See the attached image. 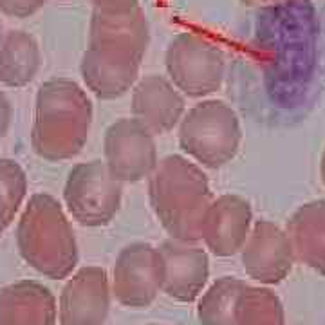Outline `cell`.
<instances>
[{"instance_id":"obj_1","label":"cell","mask_w":325,"mask_h":325,"mask_svg":"<svg viewBox=\"0 0 325 325\" xmlns=\"http://www.w3.org/2000/svg\"><path fill=\"white\" fill-rule=\"evenodd\" d=\"M316 15L307 0L267 6L255 49L269 96L278 107H295L309 90L316 67Z\"/></svg>"},{"instance_id":"obj_13","label":"cell","mask_w":325,"mask_h":325,"mask_svg":"<svg viewBox=\"0 0 325 325\" xmlns=\"http://www.w3.org/2000/svg\"><path fill=\"white\" fill-rule=\"evenodd\" d=\"M253 226V210L248 199L237 194L213 197L201 228V240L212 253L230 257L240 251Z\"/></svg>"},{"instance_id":"obj_20","label":"cell","mask_w":325,"mask_h":325,"mask_svg":"<svg viewBox=\"0 0 325 325\" xmlns=\"http://www.w3.org/2000/svg\"><path fill=\"white\" fill-rule=\"evenodd\" d=\"M27 194V175L17 161L0 159V231L11 224Z\"/></svg>"},{"instance_id":"obj_21","label":"cell","mask_w":325,"mask_h":325,"mask_svg":"<svg viewBox=\"0 0 325 325\" xmlns=\"http://www.w3.org/2000/svg\"><path fill=\"white\" fill-rule=\"evenodd\" d=\"M45 0H0V11L7 17L27 18L42 9Z\"/></svg>"},{"instance_id":"obj_2","label":"cell","mask_w":325,"mask_h":325,"mask_svg":"<svg viewBox=\"0 0 325 325\" xmlns=\"http://www.w3.org/2000/svg\"><path fill=\"white\" fill-rule=\"evenodd\" d=\"M148 45L150 27L141 6L116 13L92 9L80 62L85 89L100 100L125 96L139 80Z\"/></svg>"},{"instance_id":"obj_10","label":"cell","mask_w":325,"mask_h":325,"mask_svg":"<svg viewBox=\"0 0 325 325\" xmlns=\"http://www.w3.org/2000/svg\"><path fill=\"white\" fill-rule=\"evenodd\" d=\"M163 259L150 244H130L114 266V295L130 307H145L163 287Z\"/></svg>"},{"instance_id":"obj_12","label":"cell","mask_w":325,"mask_h":325,"mask_svg":"<svg viewBox=\"0 0 325 325\" xmlns=\"http://www.w3.org/2000/svg\"><path fill=\"white\" fill-rule=\"evenodd\" d=\"M130 110L132 118L154 136H163L181 123L186 112V98L168 76L145 74L132 87Z\"/></svg>"},{"instance_id":"obj_3","label":"cell","mask_w":325,"mask_h":325,"mask_svg":"<svg viewBox=\"0 0 325 325\" xmlns=\"http://www.w3.org/2000/svg\"><path fill=\"white\" fill-rule=\"evenodd\" d=\"M94 119L89 92L71 78H51L38 87L31 145L42 159L76 157L87 145Z\"/></svg>"},{"instance_id":"obj_24","label":"cell","mask_w":325,"mask_h":325,"mask_svg":"<svg viewBox=\"0 0 325 325\" xmlns=\"http://www.w3.org/2000/svg\"><path fill=\"white\" fill-rule=\"evenodd\" d=\"M244 6H275V4H282V2H289V0H240Z\"/></svg>"},{"instance_id":"obj_23","label":"cell","mask_w":325,"mask_h":325,"mask_svg":"<svg viewBox=\"0 0 325 325\" xmlns=\"http://www.w3.org/2000/svg\"><path fill=\"white\" fill-rule=\"evenodd\" d=\"M11 123V103L4 92H0V137L6 136Z\"/></svg>"},{"instance_id":"obj_19","label":"cell","mask_w":325,"mask_h":325,"mask_svg":"<svg viewBox=\"0 0 325 325\" xmlns=\"http://www.w3.org/2000/svg\"><path fill=\"white\" fill-rule=\"evenodd\" d=\"M246 284L237 278H222L202 296L199 316L202 325H238V309Z\"/></svg>"},{"instance_id":"obj_18","label":"cell","mask_w":325,"mask_h":325,"mask_svg":"<svg viewBox=\"0 0 325 325\" xmlns=\"http://www.w3.org/2000/svg\"><path fill=\"white\" fill-rule=\"evenodd\" d=\"M42 67L40 45L25 31H9L0 43V83L6 87H25Z\"/></svg>"},{"instance_id":"obj_14","label":"cell","mask_w":325,"mask_h":325,"mask_svg":"<svg viewBox=\"0 0 325 325\" xmlns=\"http://www.w3.org/2000/svg\"><path fill=\"white\" fill-rule=\"evenodd\" d=\"M108 311V280L100 267H85L65 285L60 300L64 325H101Z\"/></svg>"},{"instance_id":"obj_4","label":"cell","mask_w":325,"mask_h":325,"mask_svg":"<svg viewBox=\"0 0 325 325\" xmlns=\"http://www.w3.org/2000/svg\"><path fill=\"white\" fill-rule=\"evenodd\" d=\"M148 181V201L173 240H201L202 220L213 201L204 168L183 154L159 159Z\"/></svg>"},{"instance_id":"obj_11","label":"cell","mask_w":325,"mask_h":325,"mask_svg":"<svg viewBox=\"0 0 325 325\" xmlns=\"http://www.w3.org/2000/svg\"><path fill=\"white\" fill-rule=\"evenodd\" d=\"M240 251L244 271L262 284L282 282L295 262L289 235L271 220L253 222Z\"/></svg>"},{"instance_id":"obj_22","label":"cell","mask_w":325,"mask_h":325,"mask_svg":"<svg viewBox=\"0 0 325 325\" xmlns=\"http://www.w3.org/2000/svg\"><path fill=\"white\" fill-rule=\"evenodd\" d=\"M92 9L100 11H127L139 6V0H90Z\"/></svg>"},{"instance_id":"obj_15","label":"cell","mask_w":325,"mask_h":325,"mask_svg":"<svg viewBox=\"0 0 325 325\" xmlns=\"http://www.w3.org/2000/svg\"><path fill=\"white\" fill-rule=\"evenodd\" d=\"M163 259V287L177 300H194L208 278V257L204 249L192 242L173 240L159 249Z\"/></svg>"},{"instance_id":"obj_16","label":"cell","mask_w":325,"mask_h":325,"mask_svg":"<svg viewBox=\"0 0 325 325\" xmlns=\"http://www.w3.org/2000/svg\"><path fill=\"white\" fill-rule=\"evenodd\" d=\"M295 260L325 277V199L303 202L287 220Z\"/></svg>"},{"instance_id":"obj_9","label":"cell","mask_w":325,"mask_h":325,"mask_svg":"<svg viewBox=\"0 0 325 325\" xmlns=\"http://www.w3.org/2000/svg\"><path fill=\"white\" fill-rule=\"evenodd\" d=\"M103 163L121 184L141 183L159 163L155 136L134 118H119L103 136Z\"/></svg>"},{"instance_id":"obj_5","label":"cell","mask_w":325,"mask_h":325,"mask_svg":"<svg viewBox=\"0 0 325 325\" xmlns=\"http://www.w3.org/2000/svg\"><path fill=\"white\" fill-rule=\"evenodd\" d=\"M20 251L31 266L51 278H62L76 264V238L64 206L45 192L31 195L18 220Z\"/></svg>"},{"instance_id":"obj_8","label":"cell","mask_w":325,"mask_h":325,"mask_svg":"<svg viewBox=\"0 0 325 325\" xmlns=\"http://www.w3.org/2000/svg\"><path fill=\"white\" fill-rule=\"evenodd\" d=\"M123 199V184L107 170L103 159L78 163L69 170L64 184L67 213L78 224L100 228L116 217Z\"/></svg>"},{"instance_id":"obj_6","label":"cell","mask_w":325,"mask_h":325,"mask_svg":"<svg viewBox=\"0 0 325 325\" xmlns=\"http://www.w3.org/2000/svg\"><path fill=\"white\" fill-rule=\"evenodd\" d=\"M177 141L188 159L202 168L219 170L230 165L240 150V118L226 101L204 98L186 108L177 125Z\"/></svg>"},{"instance_id":"obj_7","label":"cell","mask_w":325,"mask_h":325,"mask_svg":"<svg viewBox=\"0 0 325 325\" xmlns=\"http://www.w3.org/2000/svg\"><path fill=\"white\" fill-rule=\"evenodd\" d=\"M166 76L184 98L204 100L222 87L226 56L219 45L195 33H179L165 53Z\"/></svg>"},{"instance_id":"obj_17","label":"cell","mask_w":325,"mask_h":325,"mask_svg":"<svg viewBox=\"0 0 325 325\" xmlns=\"http://www.w3.org/2000/svg\"><path fill=\"white\" fill-rule=\"evenodd\" d=\"M54 300L45 287L20 282L0 293V325H53Z\"/></svg>"},{"instance_id":"obj_25","label":"cell","mask_w":325,"mask_h":325,"mask_svg":"<svg viewBox=\"0 0 325 325\" xmlns=\"http://www.w3.org/2000/svg\"><path fill=\"white\" fill-rule=\"evenodd\" d=\"M320 179L325 184V148L324 152H322V157H320Z\"/></svg>"}]
</instances>
